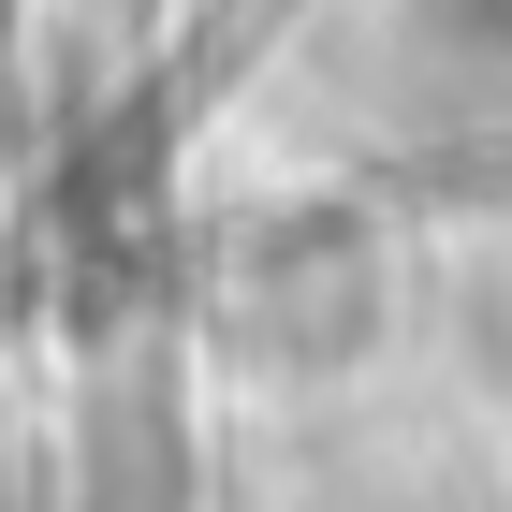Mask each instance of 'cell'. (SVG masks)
I'll return each mask as SVG.
<instances>
[{
  "label": "cell",
  "mask_w": 512,
  "mask_h": 512,
  "mask_svg": "<svg viewBox=\"0 0 512 512\" xmlns=\"http://www.w3.org/2000/svg\"><path fill=\"white\" fill-rule=\"evenodd\" d=\"M425 15H439L454 44H512V0H425Z\"/></svg>",
  "instance_id": "1"
}]
</instances>
